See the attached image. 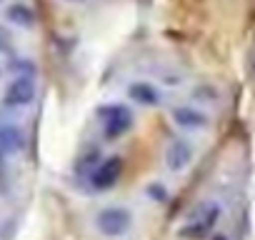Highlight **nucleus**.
Returning <instances> with one entry per match:
<instances>
[{
    "label": "nucleus",
    "instance_id": "nucleus-6",
    "mask_svg": "<svg viewBox=\"0 0 255 240\" xmlns=\"http://www.w3.org/2000/svg\"><path fill=\"white\" fill-rule=\"evenodd\" d=\"M173 125L185 133H205L210 128V115L195 105H173L170 108Z\"/></svg>",
    "mask_w": 255,
    "mask_h": 240
},
{
    "label": "nucleus",
    "instance_id": "nucleus-16",
    "mask_svg": "<svg viewBox=\"0 0 255 240\" xmlns=\"http://www.w3.org/2000/svg\"><path fill=\"white\" fill-rule=\"evenodd\" d=\"M0 163H3V153H0Z\"/></svg>",
    "mask_w": 255,
    "mask_h": 240
},
{
    "label": "nucleus",
    "instance_id": "nucleus-10",
    "mask_svg": "<svg viewBox=\"0 0 255 240\" xmlns=\"http://www.w3.org/2000/svg\"><path fill=\"white\" fill-rule=\"evenodd\" d=\"M5 15L20 30H33L35 28V13H33V8L28 3H23V0H15L13 5H8V13Z\"/></svg>",
    "mask_w": 255,
    "mask_h": 240
},
{
    "label": "nucleus",
    "instance_id": "nucleus-15",
    "mask_svg": "<svg viewBox=\"0 0 255 240\" xmlns=\"http://www.w3.org/2000/svg\"><path fill=\"white\" fill-rule=\"evenodd\" d=\"M68 3H85V0H68Z\"/></svg>",
    "mask_w": 255,
    "mask_h": 240
},
{
    "label": "nucleus",
    "instance_id": "nucleus-1",
    "mask_svg": "<svg viewBox=\"0 0 255 240\" xmlns=\"http://www.w3.org/2000/svg\"><path fill=\"white\" fill-rule=\"evenodd\" d=\"M95 118L100 120L103 138L110 140V143L125 138L128 133L135 128V115H133V110L128 108L125 103H105V105H98Z\"/></svg>",
    "mask_w": 255,
    "mask_h": 240
},
{
    "label": "nucleus",
    "instance_id": "nucleus-14",
    "mask_svg": "<svg viewBox=\"0 0 255 240\" xmlns=\"http://www.w3.org/2000/svg\"><path fill=\"white\" fill-rule=\"evenodd\" d=\"M213 240H230L228 235H213Z\"/></svg>",
    "mask_w": 255,
    "mask_h": 240
},
{
    "label": "nucleus",
    "instance_id": "nucleus-11",
    "mask_svg": "<svg viewBox=\"0 0 255 240\" xmlns=\"http://www.w3.org/2000/svg\"><path fill=\"white\" fill-rule=\"evenodd\" d=\"M145 193H148V198L153 200V203H168V198H170V193H168V188L163 185V183H150L148 188H145Z\"/></svg>",
    "mask_w": 255,
    "mask_h": 240
},
{
    "label": "nucleus",
    "instance_id": "nucleus-5",
    "mask_svg": "<svg viewBox=\"0 0 255 240\" xmlns=\"http://www.w3.org/2000/svg\"><path fill=\"white\" fill-rule=\"evenodd\" d=\"M123 168H125V160L120 155H108V158H100L93 170L88 173V180H90V188L98 190V193H105V190H113L118 185V180L123 178Z\"/></svg>",
    "mask_w": 255,
    "mask_h": 240
},
{
    "label": "nucleus",
    "instance_id": "nucleus-2",
    "mask_svg": "<svg viewBox=\"0 0 255 240\" xmlns=\"http://www.w3.org/2000/svg\"><path fill=\"white\" fill-rule=\"evenodd\" d=\"M220 205L218 203H213V200H205V203H200L190 215H188V220L178 228V240H205V238H210L213 235V230H215V225H218V220H220Z\"/></svg>",
    "mask_w": 255,
    "mask_h": 240
},
{
    "label": "nucleus",
    "instance_id": "nucleus-17",
    "mask_svg": "<svg viewBox=\"0 0 255 240\" xmlns=\"http://www.w3.org/2000/svg\"><path fill=\"white\" fill-rule=\"evenodd\" d=\"M0 78H3V68H0Z\"/></svg>",
    "mask_w": 255,
    "mask_h": 240
},
{
    "label": "nucleus",
    "instance_id": "nucleus-7",
    "mask_svg": "<svg viewBox=\"0 0 255 240\" xmlns=\"http://www.w3.org/2000/svg\"><path fill=\"white\" fill-rule=\"evenodd\" d=\"M195 160V148L188 138H170L165 145V168L170 173H185Z\"/></svg>",
    "mask_w": 255,
    "mask_h": 240
},
{
    "label": "nucleus",
    "instance_id": "nucleus-4",
    "mask_svg": "<svg viewBox=\"0 0 255 240\" xmlns=\"http://www.w3.org/2000/svg\"><path fill=\"white\" fill-rule=\"evenodd\" d=\"M95 228H98V233L103 238L118 240V238L130 233V228H133V213L128 210L125 205H105L95 215Z\"/></svg>",
    "mask_w": 255,
    "mask_h": 240
},
{
    "label": "nucleus",
    "instance_id": "nucleus-13",
    "mask_svg": "<svg viewBox=\"0 0 255 240\" xmlns=\"http://www.w3.org/2000/svg\"><path fill=\"white\" fill-rule=\"evenodd\" d=\"M195 98H203V103H215L218 93L213 88H195Z\"/></svg>",
    "mask_w": 255,
    "mask_h": 240
},
{
    "label": "nucleus",
    "instance_id": "nucleus-12",
    "mask_svg": "<svg viewBox=\"0 0 255 240\" xmlns=\"http://www.w3.org/2000/svg\"><path fill=\"white\" fill-rule=\"evenodd\" d=\"M10 50H13V35L5 25H0V58L8 55Z\"/></svg>",
    "mask_w": 255,
    "mask_h": 240
},
{
    "label": "nucleus",
    "instance_id": "nucleus-9",
    "mask_svg": "<svg viewBox=\"0 0 255 240\" xmlns=\"http://www.w3.org/2000/svg\"><path fill=\"white\" fill-rule=\"evenodd\" d=\"M128 100L140 105V108H158L163 103V93L158 85H153L150 80H133L128 85Z\"/></svg>",
    "mask_w": 255,
    "mask_h": 240
},
{
    "label": "nucleus",
    "instance_id": "nucleus-3",
    "mask_svg": "<svg viewBox=\"0 0 255 240\" xmlns=\"http://www.w3.org/2000/svg\"><path fill=\"white\" fill-rule=\"evenodd\" d=\"M35 98H38L35 75H13V80L3 90V103L0 105L10 113H20V110L33 108Z\"/></svg>",
    "mask_w": 255,
    "mask_h": 240
},
{
    "label": "nucleus",
    "instance_id": "nucleus-18",
    "mask_svg": "<svg viewBox=\"0 0 255 240\" xmlns=\"http://www.w3.org/2000/svg\"><path fill=\"white\" fill-rule=\"evenodd\" d=\"M0 3H3V0H0Z\"/></svg>",
    "mask_w": 255,
    "mask_h": 240
},
{
    "label": "nucleus",
    "instance_id": "nucleus-8",
    "mask_svg": "<svg viewBox=\"0 0 255 240\" xmlns=\"http://www.w3.org/2000/svg\"><path fill=\"white\" fill-rule=\"evenodd\" d=\"M28 150V135L18 123L0 120V153L3 155H23Z\"/></svg>",
    "mask_w": 255,
    "mask_h": 240
}]
</instances>
